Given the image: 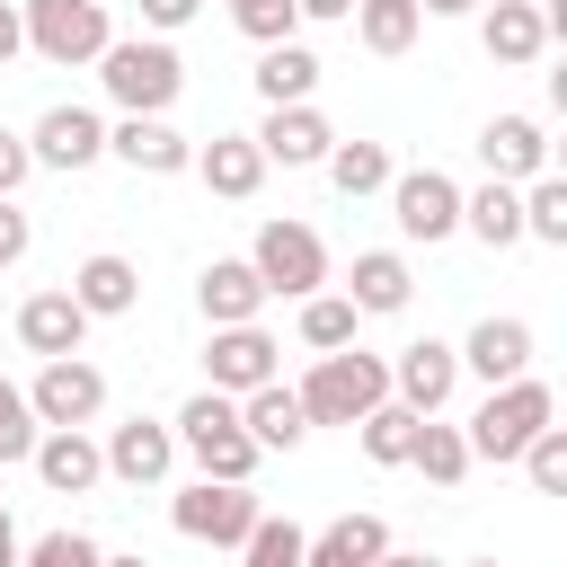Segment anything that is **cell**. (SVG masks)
<instances>
[{"label": "cell", "instance_id": "cell-15", "mask_svg": "<svg viewBox=\"0 0 567 567\" xmlns=\"http://www.w3.org/2000/svg\"><path fill=\"white\" fill-rule=\"evenodd\" d=\"M97 151H106V124L89 106H44V124L27 133V159L35 168H89Z\"/></svg>", "mask_w": 567, "mask_h": 567}, {"label": "cell", "instance_id": "cell-22", "mask_svg": "<svg viewBox=\"0 0 567 567\" xmlns=\"http://www.w3.org/2000/svg\"><path fill=\"white\" fill-rule=\"evenodd\" d=\"M71 301H80L89 319H124V310L142 301V275H133V257H115V248L80 257V275H71Z\"/></svg>", "mask_w": 567, "mask_h": 567}, {"label": "cell", "instance_id": "cell-13", "mask_svg": "<svg viewBox=\"0 0 567 567\" xmlns=\"http://www.w3.org/2000/svg\"><path fill=\"white\" fill-rule=\"evenodd\" d=\"M106 151H115L124 168H142V177H177V168H195V142H186L168 115H124V124L106 133Z\"/></svg>", "mask_w": 567, "mask_h": 567}, {"label": "cell", "instance_id": "cell-43", "mask_svg": "<svg viewBox=\"0 0 567 567\" xmlns=\"http://www.w3.org/2000/svg\"><path fill=\"white\" fill-rule=\"evenodd\" d=\"M18 44H27V27H18V9H9V0H0V62H9V53H18Z\"/></svg>", "mask_w": 567, "mask_h": 567}, {"label": "cell", "instance_id": "cell-3", "mask_svg": "<svg viewBox=\"0 0 567 567\" xmlns=\"http://www.w3.org/2000/svg\"><path fill=\"white\" fill-rule=\"evenodd\" d=\"M292 399H301V416H310V425H354L363 408H381V399H390V363H381V354H363V346H337V354H319V363H310V381H301Z\"/></svg>", "mask_w": 567, "mask_h": 567}, {"label": "cell", "instance_id": "cell-44", "mask_svg": "<svg viewBox=\"0 0 567 567\" xmlns=\"http://www.w3.org/2000/svg\"><path fill=\"white\" fill-rule=\"evenodd\" d=\"M425 18H470V9H487V0H416Z\"/></svg>", "mask_w": 567, "mask_h": 567}, {"label": "cell", "instance_id": "cell-12", "mask_svg": "<svg viewBox=\"0 0 567 567\" xmlns=\"http://www.w3.org/2000/svg\"><path fill=\"white\" fill-rule=\"evenodd\" d=\"M248 142L266 151V168H319L337 133H328V115H319V106L301 97V106H266V124H257Z\"/></svg>", "mask_w": 567, "mask_h": 567}, {"label": "cell", "instance_id": "cell-25", "mask_svg": "<svg viewBox=\"0 0 567 567\" xmlns=\"http://www.w3.org/2000/svg\"><path fill=\"white\" fill-rule=\"evenodd\" d=\"M195 177H204L213 195H230V204H239V195H257V177H266V151H257L248 133H213V142L195 151Z\"/></svg>", "mask_w": 567, "mask_h": 567}, {"label": "cell", "instance_id": "cell-5", "mask_svg": "<svg viewBox=\"0 0 567 567\" xmlns=\"http://www.w3.org/2000/svg\"><path fill=\"white\" fill-rule=\"evenodd\" d=\"M18 27H27V44L44 53V62H97L106 44H115V27H106V0H27L18 9Z\"/></svg>", "mask_w": 567, "mask_h": 567}, {"label": "cell", "instance_id": "cell-14", "mask_svg": "<svg viewBox=\"0 0 567 567\" xmlns=\"http://www.w3.org/2000/svg\"><path fill=\"white\" fill-rule=\"evenodd\" d=\"M27 461H35V478H44L53 496H89V487L106 478V452H97V443H89L80 425H44Z\"/></svg>", "mask_w": 567, "mask_h": 567}, {"label": "cell", "instance_id": "cell-19", "mask_svg": "<svg viewBox=\"0 0 567 567\" xmlns=\"http://www.w3.org/2000/svg\"><path fill=\"white\" fill-rule=\"evenodd\" d=\"M195 301H204V319H213V328H239V319H257V310H266V284H257V266H248V257H213V266L195 275Z\"/></svg>", "mask_w": 567, "mask_h": 567}, {"label": "cell", "instance_id": "cell-31", "mask_svg": "<svg viewBox=\"0 0 567 567\" xmlns=\"http://www.w3.org/2000/svg\"><path fill=\"white\" fill-rule=\"evenodd\" d=\"M346 18H354V35H363L372 53H408V44H416V27H425V9H416V0H354Z\"/></svg>", "mask_w": 567, "mask_h": 567}, {"label": "cell", "instance_id": "cell-1", "mask_svg": "<svg viewBox=\"0 0 567 567\" xmlns=\"http://www.w3.org/2000/svg\"><path fill=\"white\" fill-rule=\"evenodd\" d=\"M549 416H558L549 381L514 372V381H496V390L478 399V416L461 425V443H470V461H523V443H532V434H540Z\"/></svg>", "mask_w": 567, "mask_h": 567}, {"label": "cell", "instance_id": "cell-40", "mask_svg": "<svg viewBox=\"0 0 567 567\" xmlns=\"http://www.w3.org/2000/svg\"><path fill=\"white\" fill-rule=\"evenodd\" d=\"M27 239H35V221H27V213L0 195V266H18V257H27Z\"/></svg>", "mask_w": 567, "mask_h": 567}, {"label": "cell", "instance_id": "cell-36", "mask_svg": "<svg viewBox=\"0 0 567 567\" xmlns=\"http://www.w3.org/2000/svg\"><path fill=\"white\" fill-rule=\"evenodd\" d=\"M523 470H532L540 496H558V487H567V425H540V434L523 443Z\"/></svg>", "mask_w": 567, "mask_h": 567}, {"label": "cell", "instance_id": "cell-27", "mask_svg": "<svg viewBox=\"0 0 567 567\" xmlns=\"http://www.w3.org/2000/svg\"><path fill=\"white\" fill-rule=\"evenodd\" d=\"M310 89H319V53H310V44L284 35V44L257 53V97H266V106H301Z\"/></svg>", "mask_w": 567, "mask_h": 567}, {"label": "cell", "instance_id": "cell-34", "mask_svg": "<svg viewBox=\"0 0 567 567\" xmlns=\"http://www.w3.org/2000/svg\"><path fill=\"white\" fill-rule=\"evenodd\" d=\"M354 319H363V310H354L346 292H310V301H301V346L337 354V346H354Z\"/></svg>", "mask_w": 567, "mask_h": 567}, {"label": "cell", "instance_id": "cell-17", "mask_svg": "<svg viewBox=\"0 0 567 567\" xmlns=\"http://www.w3.org/2000/svg\"><path fill=\"white\" fill-rule=\"evenodd\" d=\"M478 159H487V177L523 186V177H540V168H549V133H540L532 115H487V133H478Z\"/></svg>", "mask_w": 567, "mask_h": 567}, {"label": "cell", "instance_id": "cell-26", "mask_svg": "<svg viewBox=\"0 0 567 567\" xmlns=\"http://www.w3.org/2000/svg\"><path fill=\"white\" fill-rule=\"evenodd\" d=\"M381 549H390L381 514H337L319 540H301V567H372Z\"/></svg>", "mask_w": 567, "mask_h": 567}, {"label": "cell", "instance_id": "cell-9", "mask_svg": "<svg viewBox=\"0 0 567 567\" xmlns=\"http://www.w3.org/2000/svg\"><path fill=\"white\" fill-rule=\"evenodd\" d=\"M275 354H284V346H275L257 319H239V328H213V346H204V372H213V381H204V390H221V399H248L257 381H275Z\"/></svg>", "mask_w": 567, "mask_h": 567}, {"label": "cell", "instance_id": "cell-16", "mask_svg": "<svg viewBox=\"0 0 567 567\" xmlns=\"http://www.w3.org/2000/svg\"><path fill=\"white\" fill-rule=\"evenodd\" d=\"M80 337H89V310L71 301V284H62V292H27V301H18V346H27V354H44V363H53V354H80Z\"/></svg>", "mask_w": 567, "mask_h": 567}, {"label": "cell", "instance_id": "cell-39", "mask_svg": "<svg viewBox=\"0 0 567 567\" xmlns=\"http://www.w3.org/2000/svg\"><path fill=\"white\" fill-rule=\"evenodd\" d=\"M106 549L89 540V532H44L35 549H18V567H97Z\"/></svg>", "mask_w": 567, "mask_h": 567}, {"label": "cell", "instance_id": "cell-29", "mask_svg": "<svg viewBox=\"0 0 567 567\" xmlns=\"http://www.w3.org/2000/svg\"><path fill=\"white\" fill-rule=\"evenodd\" d=\"M408 470H425L434 487H461V478H470V443H461V425H443V416H416Z\"/></svg>", "mask_w": 567, "mask_h": 567}, {"label": "cell", "instance_id": "cell-41", "mask_svg": "<svg viewBox=\"0 0 567 567\" xmlns=\"http://www.w3.org/2000/svg\"><path fill=\"white\" fill-rule=\"evenodd\" d=\"M27 168H35V159H27V142H18V133H0V195H18V186H27Z\"/></svg>", "mask_w": 567, "mask_h": 567}, {"label": "cell", "instance_id": "cell-23", "mask_svg": "<svg viewBox=\"0 0 567 567\" xmlns=\"http://www.w3.org/2000/svg\"><path fill=\"white\" fill-rule=\"evenodd\" d=\"M408 292H416V275H408V257H399V248H363V257H354V275H346V301H354L363 319L408 310Z\"/></svg>", "mask_w": 567, "mask_h": 567}, {"label": "cell", "instance_id": "cell-48", "mask_svg": "<svg viewBox=\"0 0 567 567\" xmlns=\"http://www.w3.org/2000/svg\"><path fill=\"white\" fill-rule=\"evenodd\" d=\"M97 567H151V558H97Z\"/></svg>", "mask_w": 567, "mask_h": 567}, {"label": "cell", "instance_id": "cell-8", "mask_svg": "<svg viewBox=\"0 0 567 567\" xmlns=\"http://www.w3.org/2000/svg\"><path fill=\"white\" fill-rule=\"evenodd\" d=\"M390 221L434 248V239L461 230V186H452L443 168H390Z\"/></svg>", "mask_w": 567, "mask_h": 567}, {"label": "cell", "instance_id": "cell-11", "mask_svg": "<svg viewBox=\"0 0 567 567\" xmlns=\"http://www.w3.org/2000/svg\"><path fill=\"white\" fill-rule=\"evenodd\" d=\"M452 381H461V354H452L443 337H416V346H399V363H390V399L416 408V416H443Z\"/></svg>", "mask_w": 567, "mask_h": 567}, {"label": "cell", "instance_id": "cell-32", "mask_svg": "<svg viewBox=\"0 0 567 567\" xmlns=\"http://www.w3.org/2000/svg\"><path fill=\"white\" fill-rule=\"evenodd\" d=\"M354 434H363V461L399 470V461H408V443H416V408L381 399V408H363V416H354Z\"/></svg>", "mask_w": 567, "mask_h": 567}, {"label": "cell", "instance_id": "cell-45", "mask_svg": "<svg viewBox=\"0 0 567 567\" xmlns=\"http://www.w3.org/2000/svg\"><path fill=\"white\" fill-rule=\"evenodd\" d=\"M372 567H443V558H425V549H381Z\"/></svg>", "mask_w": 567, "mask_h": 567}, {"label": "cell", "instance_id": "cell-35", "mask_svg": "<svg viewBox=\"0 0 567 567\" xmlns=\"http://www.w3.org/2000/svg\"><path fill=\"white\" fill-rule=\"evenodd\" d=\"M301 523H275V514H257V532L239 540V567H301Z\"/></svg>", "mask_w": 567, "mask_h": 567}, {"label": "cell", "instance_id": "cell-18", "mask_svg": "<svg viewBox=\"0 0 567 567\" xmlns=\"http://www.w3.org/2000/svg\"><path fill=\"white\" fill-rule=\"evenodd\" d=\"M168 461H177V434H168V425H151V416H124V425L106 434V470H115L124 487H159V478H168Z\"/></svg>", "mask_w": 567, "mask_h": 567}, {"label": "cell", "instance_id": "cell-37", "mask_svg": "<svg viewBox=\"0 0 567 567\" xmlns=\"http://www.w3.org/2000/svg\"><path fill=\"white\" fill-rule=\"evenodd\" d=\"M35 434H44V425H35L27 390H18V381H0V461H27V452H35Z\"/></svg>", "mask_w": 567, "mask_h": 567}, {"label": "cell", "instance_id": "cell-20", "mask_svg": "<svg viewBox=\"0 0 567 567\" xmlns=\"http://www.w3.org/2000/svg\"><path fill=\"white\" fill-rule=\"evenodd\" d=\"M452 354H461V372H478V381L496 390V381L532 372V328H523V319H478L470 346H452Z\"/></svg>", "mask_w": 567, "mask_h": 567}, {"label": "cell", "instance_id": "cell-47", "mask_svg": "<svg viewBox=\"0 0 567 567\" xmlns=\"http://www.w3.org/2000/svg\"><path fill=\"white\" fill-rule=\"evenodd\" d=\"M0 567H18V523H9V505H0Z\"/></svg>", "mask_w": 567, "mask_h": 567}, {"label": "cell", "instance_id": "cell-33", "mask_svg": "<svg viewBox=\"0 0 567 567\" xmlns=\"http://www.w3.org/2000/svg\"><path fill=\"white\" fill-rule=\"evenodd\" d=\"M523 239H549V248H567V177H523Z\"/></svg>", "mask_w": 567, "mask_h": 567}, {"label": "cell", "instance_id": "cell-2", "mask_svg": "<svg viewBox=\"0 0 567 567\" xmlns=\"http://www.w3.org/2000/svg\"><path fill=\"white\" fill-rule=\"evenodd\" d=\"M97 80H106V97H115L124 115H168L177 89H186V62H177L159 35H115V44L97 53Z\"/></svg>", "mask_w": 567, "mask_h": 567}, {"label": "cell", "instance_id": "cell-6", "mask_svg": "<svg viewBox=\"0 0 567 567\" xmlns=\"http://www.w3.org/2000/svg\"><path fill=\"white\" fill-rule=\"evenodd\" d=\"M248 266H257L266 301H275V292H284V301H310V292L328 284V248H319L310 221H266L257 248H248Z\"/></svg>", "mask_w": 567, "mask_h": 567}, {"label": "cell", "instance_id": "cell-10", "mask_svg": "<svg viewBox=\"0 0 567 567\" xmlns=\"http://www.w3.org/2000/svg\"><path fill=\"white\" fill-rule=\"evenodd\" d=\"M27 408H35V425H89L106 408V372L80 363V354H53L35 372V390H27Z\"/></svg>", "mask_w": 567, "mask_h": 567}, {"label": "cell", "instance_id": "cell-28", "mask_svg": "<svg viewBox=\"0 0 567 567\" xmlns=\"http://www.w3.org/2000/svg\"><path fill=\"white\" fill-rule=\"evenodd\" d=\"M461 230H478L487 248H514V239H523V195H514L505 177H487L478 195H461Z\"/></svg>", "mask_w": 567, "mask_h": 567}, {"label": "cell", "instance_id": "cell-49", "mask_svg": "<svg viewBox=\"0 0 567 567\" xmlns=\"http://www.w3.org/2000/svg\"><path fill=\"white\" fill-rule=\"evenodd\" d=\"M478 567H496V558H478Z\"/></svg>", "mask_w": 567, "mask_h": 567}, {"label": "cell", "instance_id": "cell-24", "mask_svg": "<svg viewBox=\"0 0 567 567\" xmlns=\"http://www.w3.org/2000/svg\"><path fill=\"white\" fill-rule=\"evenodd\" d=\"M239 425H248L257 452H292V443L310 434V416H301V399H292L284 381H257V390L239 399Z\"/></svg>", "mask_w": 567, "mask_h": 567}, {"label": "cell", "instance_id": "cell-7", "mask_svg": "<svg viewBox=\"0 0 567 567\" xmlns=\"http://www.w3.org/2000/svg\"><path fill=\"white\" fill-rule=\"evenodd\" d=\"M257 496H248V478H195V487H177V505H168V523L186 532V540H213V549H239L248 532H257Z\"/></svg>", "mask_w": 567, "mask_h": 567}, {"label": "cell", "instance_id": "cell-21", "mask_svg": "<svg viewBox=\"0 0 567 567\" xmlns=\"http://www.w3.org/2000/svg\"><path fill=\"white\" fill-rule=\"evenodd\" d=\"M478 44H487V62H505V71L540 62V44H549V27H540V0H496V9L478 18Z\"/></svg>", "mask_w": 567, "mask_h": 567}, {"label": "cell", "instance_id": "cell-30", "mask_svg": "<svg viewBox=\"0 0 567 567\" xmlns=\"http://www.w3.org/2000/svg\"><path fill=\"white\" fill-rule=\"evenodd\" d=\"M328 177H337V195L346 204H363V195H381L390 186V151L381 142H328V159H319Z\"/></svg>", "mask_w": 567, "mask_h": 567}, {"label": "cell", "instance_id": "cell-46", "mask_svg": "<svg viewBox=\"0 0 567 567\" xmlns=\"http://www.w3.org/2000/svg\"><path fill=\"white\" fill-rule=\"evenodd\" d=\"M292 9H301V18H346L354 0H292Z\"/></svg>", "mask_w": 567, "mask_h": 567}, {"label": "cell", "instance_id": "cell-4", "mask_svg": "<svg viewBox=\"0 0 567 567\" xmlns=\"http://www.w3.org/2000/svg\"><path fill=\"white\" fill-rule=\"evenodd\" d=\"M168 434H177V452H195L204 478H248V470L266 461V452L248 443V425H239V399H221V390H195Z\"/></svg>", "mask_w": 567, "mask_h": 567}, {"label": "cell", "instance_id": "cell-38", "mask_svg": "<svg viewBox=\"0 0 567 567\" xmlns=\"http://www.w3.org/2000/svg\"><path fill=\"white\" fill-rule=\"evenodd\" d=\"M230 18H239V35H257V44H284V35L301 27L292 0H230Z\"/></svg>", "mask_w": 567, "mask_h": 567}, {"label": "cell", "instance_id": "cell-42", "mask_svg": "<svg viewBox=\"0 0 567 567\" xmlns=\"http://www.w3.org/2000/svg\"><path fill=\"white\" fill-rule=\"evenodd\" d=\"M195 9H204V0H142V27H159V35H168V27H186Z\"/></svg>", "mask_w": 567, "mask_h": 567}]
</instances>
